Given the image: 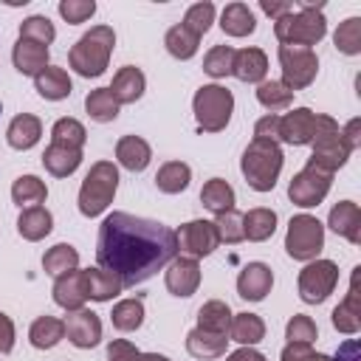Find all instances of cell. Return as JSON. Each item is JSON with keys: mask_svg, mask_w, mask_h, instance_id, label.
<instances>
[{"mask_svg": "<svg viewBox=\"0 0 361 361\" xmlns=\"http://www.w3.org/2000/svg\"><path fill=\"white\" fill-rule=\"evenodd\" d=\"M65 336H68V341L73 347L90 350V347H96L102 341V322H99V316L93 310H85V307L71 310L68 319H65Z\"/></svg>", "mask_w": 361, "mask_h": 361, "instance_id": "14", "label": "cell"}, {"mask_svg": "<svg viewBox=\"0 0 361 361\" xmlns=\"http://www.w3.org/2000/svg\"><path fill=\"white\" fill-rule=\"evenodd\" d=\"M51 228H54V217H51V212H48L45 206H28V209H23L20 217H17V231H20V237H25V240H31V243H37V240H42L45 234H51Z\"/></svg>", "mask_w": 361, "mask_h": 361, "instance_id": "26", "label": "cell"}, {"mask_svg": "<svg viewBox=\"0 0 361 361\" xmlns=\"http://www.w3.org/2000/svg\"><path fill=\"white\" fill-rule=\"evenodd\" d=\"M107 361H141V350H135L124 338H113L107 344Z\"/></svg>", "mask_w": 361, "mask_h": 361, "instance_id": "52", "label": "cell"}, {"mask_svg": "<svg viewBox=\"0 0 361 361\" xmlns=\"http://www.w3.org/2000/svg\"><path fill=\"white\" fill-rule=\"evenodd\" d=\"M192 107H195V118H197V127L203 133H220L226 130L228 118H231V110H234V96L228 87L223 85H203L195 99H192Z\"/></svg>", "mask_w": 361, "mask_h": 361, "instance_id": "7", "label": "cell"}, {"mask_svg": "<svg viewBox=\"0 0 361 361\" xmlns=\"http://www.w3.org/2000/svg\"><path fill=\"white\" fill-rule=\"evenodd\" d=\"M85 285H87V299L93 302H107L124 290V285L102 268H85Z\"/></svg>", "mask_w": 361, "mask_h": 361, "instance_id": "35", "label": "cell"}, {"mask_svg": "<svg viewBox=\"0 0 361 361\" xmlns=\"http://www.w3.org/2000/svg\"><path fill=\"white\" fill-rule=\"evenodd\" d=\"M282 361H333V358L310 350V344H285L282 347Z\"/></svg>", "mask_w": 361, "mask_h": 361, "instance_id": "51", "label": "cell"}, {"mask_svg": "<svg viewBox=\"0 0 361 361\" xmlns=\"http://www.w3.org/2000/svg\"><path fill=\"white\" fill-rule=\"evenodd\" d=\"M141 361H169V358L161 353H141Z\"/></svg>", "mask_w": 361, "mask_h": 361, "instance_id": "59", "label": "cell"}, {"mask_svg": "<svg viewBox=\"0 0 361 361\" xmlns=\"http://www.w3.org/2000/svg\"><path fill=\"white\" fill-rule=\"evenodd\" d=\"M240 169L245 175V183L254 192H271L276 186V178L282 172V149L276 141L254 138L240 161Z\"/></svg>", "mask_w": 361, "mask_h": 361, "instance_id": "4", "label": "cell"}, {"mask_svg": "<svg viewBox=\"0 0 361 361\" xmlns=\"http://www.w3.org/2000/svg\"><path fill=\"white\" fill-rule=\"evenodd\" d=\"M113 45H116L113 28L110 25H93L87 34H82L76 39V45L68 54V62L79 76H87V79L90 76H102L107 62H110Z\"/></svg>", "mask_w": 361, "mask_h": 361, "instance_id": "3", "label": "cell"}, {"mask_svg": "<svg viewBox=\"0 0 361 361\" xmlns=\"http://www.w3.org/2000/svg\"><path fill=\"white\" fill-rule=\"evenodd\" d=\"M220 28L228 34V37H248L254 34L257 28V20H254V11L245 6V3H228L220 14Z\"/></svg>", "mask_w": 361, "mask_h": 361, "instance_id": "27", "label": "cell"}, {"mask_svg": "<svg viewBox=\"0 0 361 361\" xmlns=\"http://www.w3.org/2000/svg\"><path fill=\"white\" fill-rule=\"evenodd\" d=\"M257 99H259L262 107H268L271 113H276V110H282V107H288L293 102V90H288L279 79H271V82H259Z\"/></svg>", "mask_w": 361, "mask_h": 361, "instance_id": "42", "label": "cell"}, {"mask_svg": "<svg viewBox=\"0 0 361 361\" xmlns=\"http://www.w3.org/2000/svg\"><path fill=\"white\" fill-rule=\"evenodd\" d=\"M324 3H310L302 0L299 11H288L279 20H274V34L282 45H293V48H310L316 45L324 34H327V23L322 14Z\"/></svg>", "mask_w": 361, "mask_h": 361, "instance_id": "2", "label": "cell"}, {"mask_svg": "<svg viewBox=\"0 0 361 361\" xmlns=\"http://www.w3.org/2000/svg\"><path fill=\"white\" fill-rule=\"evenodd\" d=\"M330 180L333 175L330 172H322L316 166H305L302 172H296L290 178V186H288V197L302 206V209H310V206H319L327 192H330Z\"/></svg>", "mask_w": 361, "mask_h": 361, "instance_id": "11", "label": "cell"}, {"mask_svg": "<svg viewBox=\"0 0 361 361\" xmlns=\"http://www.w3.org/2000/svg\"><path fill=\"white\" fill-rule=\"evenodd\" d=\"M20 37H23V39H34V42L48 45V42H54L56 31H54V25H51L48 17L34 14V17H25V20L20 23Z\"/></svg>", "mask_w": 361, "mask_h": 361, "instance_id": "46", "label": "cell"}, {"mask_svg": "<svg viewBox=\"0 0 361 361\" xmlns=\"http://www.w3.org/2000/svg\"><path fill=\"white\" fill-rule=\"evenodd\" d=\"M228 341H237L243 347H254L257 341L265 338V322L257 313H237L231 316V327H228Z\"/></svg>", "mask_w": 361, "mask_h": 361, "instance_id": "28", "label": "cell"}, {"mask_svg": "<svg viewBox=\"0 0 361 361\" xmlns=\"http://www.w3.org/2000/svg\"><path fill=\"white\" fill-rule=\"evenodd\" d=\"M200 203H203L209 212L223 214V212L234 209V189H231L223 178H212V180H206L203 189H200Z\"/></svg>", "mask_w": 361, "mask_h": 361, "instance_id": "37", "label": "cell"}, {"mask_svg": "<svg viewBox=\"0 0 361 361\" xmlns=\"http://www.w3.org/2000/svg\"><path fill=\"white\" fill-rule=\"evenodd\" d=\"M82 164V149L68 147V144H56L51 141V147L42 152V166L54 175V178H68L79 169Z\"/></svg>", "mask_w": 361, "mask_h": 361, "instance_id": "22", "label": "cell"}, {"mask_svg": "<svg viewBox=\"0 0 361 361\" xmlns=\"http://www.w3.org/2000/svg\"><path fill=\"white\" fill-rule=\"evenodd\" d=\"M200 285V265L192 257H175L166 268V290L172 296H192Z\"/></svg>", "mask_w": 361, "mask_h": 361, "instance_id": "16", "label": "cell"}, {"mask_svg": "<svg viewBox=\"0 0 361 361\" xmlns=\"http://www.w3.org/2000/svg\"><path fill=\"white\" fill-rule=\"evenodd\" d=\"M178 254V237L169 226L127 212H113L99 226L96 262L124 288L141 285L169 265Z\"/></svg>", "mask_w": 361, "mask_h": 361, "instance_id": "1", "label": "cell"}, {"mask_svg": "<svg viewBox=\"0 0 361 361\" xmlns=\"http://www.w3.org/2000/svg\"><path fill=\"white\" fill-rule=\"evenodd\" d=\"M228 361H265V355L257 353L254 347H240V350H234V353L228 355Z\"/></svg>", "mask_w": 361, "mask_h": 361, "instance_id": "58", "label": "cell"}, {"mask_svg": "<svg viewBox=\"0 0 361 361\" xmlns=\"http://www.w3.org/2000/svg\"><path fill=\"white\" fill-rule=\"evenodd\" d=\"M341 135H344V141L350 144V149H355V147H361V121H358V118H353V121H347V127L341 130Z\"/></svg>", "mask_w": 361, "mask_h": 361, "instance_id": "57", "label": "cell"}, {"mask_svg": "<svg viewBox=\"0 0 361 361\" xmlns=\"http://www.w3.org/2000/svg\"><path fill=\"white\" fill-rule=\"evenodd\" d=\"M212 23H214V6L206 0V3H195V6H189V11L183 14V28L186 31H192L195 37H203L209 28H212Z\"/></svg>", "mask_w": 361, "mask_h": 361, "instance_id": "44", "label": "cell"}, {"mask_svg": "<svg viewBox=\"0 0 361 361\" xmlns=\"http://www.w3.org/2000/svg\"><path fill=\"white\" fill-rule=\"evenodd\" d=\"M110 319H113V327L116 330H124V333L138 330L144 324V302L141 299H121L113 307Z\"/></svg>", "mask_w": 361, "mask_h": 361, "instance_id": "41", "label": "cell"}, {"mask_svg": "<svg viewBox=\"0 0 361 361\" xmlns=\"http://www.w3.org/2000/svg\"><path fill=\"white\" fill-rule=\"evenodd\" d=\"M11 59H14V68L23 76H39L48 68V45L20 37L14 51H11Z\"/></svg>", "mask_w": 361, "mask_h": 361, "instance_id": "18", "label": "cell"}, {"mask_svg": "<svg viewBox=\"0 0 361 361\" xmlns=\"http://www.w3.org/2000/svg\"><path fill=\"white\" fill-rule=\"evenodd\" d=\"M338 282V265L333 259H316L299 274V296L307 305H322Z\"/></svg>", "mask_w": 361, "mask_h": 361, "instance_id": "10", "label": "cell"}, {"mask_svg": "<svg viewBox=\"0 0 361 361\" xmlns=\"http://www.w3.org/2000/svg\"><path fill=\"white\" fill-rule=\"evenodd\" d=\"M316 322L310 319V316H302V313H296L290 322H288V327H285V336H288V344H313L316 341Z\"/></svg>", "mask_w": 361, "mask_h": 361, "instance_id": "49", "label": "cell"}, {"mask_svg": "<svg viewBox=\"0 0 361 361\" xmlns=\"http://www.w3.org/2000/svg\"><path fill=\"white\" fill-rule=\"evenodd\" d=\"M28 338L37 350H51L65 338V322H59L54 316H39V319H34Z\"/></svg>", "mask_w": 361, "mask_h": 361, "instance_id": "36", "label": "cell"}, {"mask_svg": "<svg viewBox=\"0 0 361 361\" xmlns=\"http://www.w3.org/2000/svg\"><path fill=\"white\" fill-rule=\"evenodd\" d=\"M226 344H228V336H217V333H206L200 327L189 330L186 336V350L195 355V358H217L226 353Z\"/></svg>", "mask_w": 361, "mask_h": 361, "instance_id": "33", "label": "cell"}, {"mask_svg": "<svg viewBox=\"0 0 361 361\" xmlns=\"http://www.w3.org/2000/svg\"><path fill=\"white\" fill-rule=\"evenodd\" d=\"M231 65H234V48L231 45H214L206 59H203V71L214 79H223L231 73Z\"/></svg>", "mask_w": 361, "mask_h": 361, "instance_id": "45", "label": "cell"}, {"mask_svg": "<svg viewBox=\"0 0 361 361\" xmlns=\"http://www.w3.org/2000/svg\"><path fill=\"white\" fill-rule=\"evenodd\" d=\"M144 85H147L144 73H141L135 65H124V68L116 71L113 85H110L107 90L113 93V99H116L118 104H133V102H138V99L144 96Z\"/></svg>", "mask_w": 361, "mask_h": 361, "instance_id": "21", "label": "cell"}, {"mask_svg": "<svg viewBox=\"0 0 361 361\" xmlns=\"http://www.w3.org/2000/svg\"><path fill=\"white\" fill-rule=\"evenodd\" d=\"M324 248V226L313 214H296L288 223L285 234V251L293 259H316V254Z\"/></svg>", "mask_w": 361, "mask_h": 361, "instance_id": "8", "label": "cell"}, {"mask_svg": "<svg viewBox=\"0 0 361 361\" xmlns=\"http://www.w3.org/2000/svg\"><path fill=\"white\" fill-rule=\"evenodd\" d=\"M350 144L344 141L338 121H333L330 116L319 113V124H316V138H313V155L307 158V166H316L322 172H336L338 166L347 164L350 158Z\"/></svg>", "mask_w": 361, "mask_h": 361, "instance_id": "6", "label": "cell"}, {"mask_svg": "<svg viewBox=\"0 0 361 361\" xmlns=\"http://www.w3.org/2000/svg\"><path fill=\"white\" fill-rule=\"evenodd\" d=\"M189 180H192V169H189V164H183V161H166V164L158 169V175H155V186H158L164 195H178V192H183V189L189 186Z\"/></svg>", "mask_w": 361, "mask_h": 361, "instance_id": "34", "label": "cell"}, {"mask_svg": "<svg viewBox=\"0 0 361 361\" xmlns=\"http://www.w3.org/2000/svg\"><path fill=\"white\" fill-rule=\"evenodd\" d=\"M327 226H330L336 234H341L344 240H350L353 245H358V243H361V209H358V203H353V200L336 203V206L330 209Z\"/></svg>", "mask_w": 361, "mask_h": 361, "instance_id": "19", "label": "cell"}, {"mask_svg": "<svg viewBox=\"0 0 361 361\" xmlns=\"http://www.w3.org/2000/svg\"><path fill=\"white\" fill-rule=\"evenodd\" d=\"M336 48L347 56H355L361 51V17H350L344 20L338 28H336V37H333Z\"/></svg>", "mask_w": 361, "mask_h": 361, "instance_id": "43", "label": "cell"}, {"mask_svg": "<svg viewBox=\"0 0 361 361\" xmlns=\"http://www.w3.org/2000/svg\"><path fill=\"white\" fill-rule=\"evenodd\" d=\"M39 135H42V121L31 113L14 116L11 124H8V133H6V138L14 149H31L39 141Z\"/></svg>", "mask_w": 361, "mask_h": 361, "instance_id": "25", "label": "cell"}, {"mask_svg": "<svg viewBox=\"0 0 361 361\" xmlns=\"http://www.w3.org/2000/svg\"><path fill=\"white\" fill-rule=\"evenodd\" d=\"M279 65H282V85L293 93L305 90L319 73V56L313 54V48L279 45Z\"/></svg>", "mask_w": 361, "mask_h": 361, "instance_id": "9", "label": "cell"}, {"mask_svg": "<svg viewBox=\"0 0 361 361\" xmlns=\"http://www.w3.org/2000/svg\"><path fill=\"white\" fill-rule=\"evenodd\" d=\"M116 189H118V169L110 161H96L90 166V172L85 175V180H82V189H79V212L85 217L102 214L113 203Z\"/></svg>", "mask_w": 361, "mask_h": 361, "instance_id": "5", "label": "cell"}, {"mask_svg": "<svg viewBox=\"0 0 361 361\" xmlns=\"http://www.w3.org/2000/svg\"><path fill=\"white\" fill-rule=\"evenodd\" d=\"M48 197V189H45V183L37 178V175H23V178H17L14 180V186H11V200L23 209H28V206H39L42 200Z\"/></svg>", "mask_w": 361, "mask_h": 361, "instance_id": "39", "label": "cell"}, {"mask_svg": "<svg viewBox=\"0 0 361 361\" xmlns=\"http://www.w3.org/2000/svg\"><path fill=\"white\" fill-rule=\"evenodd\" d=\"M14 347V322L0 310V353H11Z\"/></svg>", "mask_w": 361, "mask_h": 361, "instance_id": "54", "label": "cell"}, {"mask_svg": "<svg viewBox=\"0 0 361 361\" xmlns=\"http://www.w3.org/2000/svg\"><path fill=\"white\" fill-rule=\"evenodd\" d=\"M214 228H217L220 243H240V240H245V234H243V214L234 212V209L217 214Z\"/></svg>", "mask_w": 361, "mask_h": 361, "instance_id": "48", "label": "cell"}, {"mask_svg": "<svg viewBox=\"0 0 361 361\" xmlns=\"http://www.w3.org/2000/svg\"><path fill=\"white\" fill-rule=\"evenodd\" d=\"M85 110H87V116H90L93 121L107 124V121H113V118L118 116V102L113 99V93H110L107 87H96V90L87 93Z\"/></svg>", "mask_w": 361, "mask_h": 361, "instance_id": "38", "label": "cell"}, {"mask_svg": "<svg viewBox=\"0 0 361 361\" xmlns=\"http://www.w3.org/2000/svg\"><path fill=\"white\" fill-rule=\"evenodd\" d=\"M54 302L59 307H65L68 313L71 310H79L85 302H87V285H85V271H71L65 276H59L54 282Z\"/></svg>", "mask_w": 361, "mask_h": 361, "instance_id": "20", "label": "cell"}, {"mask_svg": "<svg viewBox=\"0 0 361 361\" xmlns=\"http://www.w3.org/2000/svg\"><path fill=\"white\" fill-rule=\"evenodd\" d=\"M316 124H319V113H313L307 107H296L288 116H279V135H276V141H285V144H293V147L313 144Z\"/></svg>", "mask_w": 361, "mask_h": 361, "instance_id": "13", "label": "cell"}, {"mask_svg": "<svg viewBox=\"0 0 361 361\" xmlns=\"http://www.w3.org/2000/svg\"><path fill=\"white\" fill-rule=\"evenodd\" d=\"M34 85H37V93L48 102H59L71 93V76L62 68H54V65H48L39 76H34Z\"/></svg>", "mask_w": 361, "mask_h": 361, "instance_id": "31", "label": "cell"}, {"mask_svg": "<svg viewBox=\"0 0 361 361\" xmlns=\"http://www.w3.org/2000/svg\"><path fill=\"white\" fill-rule=\"evenodd\" d=\"M274 271L265 262H248L237 276V293L248 302H262L271 293Z\"/></svg>", "mask_w": 361, "mask_h": 361, "instance_id": "17", "label": "cell"}, {"mask_svg": "<svg viewBox=\"0 0 361 361\" xmlns=\"http://www.w3.org/2000/svg\"><path fill=\"white\" fill-rule=\"evenodd\" d=\"M276 231V212L274 209H251L243 214V234L251 243H262Z\"/></svg>", "mask_w": 361, "mask_h": 361, "instance_id": "30", "label": "cell"}, {"mask_svg": "<svg viewBox=\"0 0 361 361\" xmlns=\"http://www.w3.org/2000/svg\"><path fill=\"white\" fill-rule=\"evenodd\" d=\"M76 265H79V251H76L73 245H68V243H56V245L48 248L45 257H42V268H45V274H51L54 279H59V276L76 271Z\"/></svg>", "mask_w": 361, "mask_h": 361, "instance_id": "32", "label": "cell"}, {"mask_svg": "<svg viewBox=\"0 0 361 361\" xmlns=\"http://www.w3.org/2000/svg\"><path fill=\"white\" fill-rule=\"evenodd\" d=\"M116 158H118V164H121L124 169H130V172H144L147 164H149V158H152V149H149V144H147L144 138H138V135H124V138H118V144H116Z\"/></svg>", "mask_w": 361, "mask_h": 361, "instance_id": "24", "label": "cell"}, {"mask_svg": "<svg viewBox=\"0 0 361 361\" xmlns=\"http://www.w3.org/2000/svg\"><path fill=\"white\" fill-rule=\"evenodd\" d=\"M164 45L166 51L175 56V59H192L197 54V45H200V37H195L192 31H186L183 25H172L164 37Z\"/></svg>", "mask_w": 361, "mask_h": 361, "instance_id": "40", "label": "cell"}, {"mask_svg": "<svg viewBox=\"0 0 361 361\" xmlns=\"http://www.w3.org/2000/svg\"><path fill=\"white\" fill-rule=\"evenodd\" d=\"M175 237H178V248L183 251V257H192V259L209 257L220 245L217 228L209 220H189L180 226V231H175Z\"/></svg>", "mask_w": 361, "mask_h": 361, "instance_id": "12", "label": "cell"}, {"mask_svg": "<svg viewBox=\"0 0 361 361\" xmlns=\"http://www.w3.org/2000/svg\"><path fill=\"white\" fill-rule=\"evenodd\" d=\"M231 310L226 302L220 299H212L206 305H200L197 310V327L206 330V333H217V336H228V327H231Z\"/></svg>", "mask_w": 361, "mask_h": 361, "instance_id": "29", "label": "cell"}, {"mask_svg": "<svg viewBox=\"0 0 361 361\" xmlns=\"http://www.w3.org/2000/svg\"><path fill=\"white\" fill-rule=\"evenodd\" d=\"M276 135H279V116H276V113H268V116H262V118L257 121V127H254V138L276 141Z\"/></svg>", "mask_w": 361, "mask_h": 361, "instance_id": "53", "label": "cell"}, {"mask_svg": "<svg viewBox=\"0 0 361 361\" xmlns=\"http://www.w3.org/2000/svg\"><path fill=\"white\" fill-rule=\"evenodd\" d=\"M333 361H361V347H358V341H355V338L344 341V344L338 347V353H336Z\"/></svg>", "mask_w": 361, "mask_h": 361, "instance_id": "56", "label": "cell"}, {"mask_svg": "<svg viewBox=\"0 0 361 361\" xmlns=\"http://www.w3.org/2000/svg\"><path fill=\"white\" fill-rule=\"evenodd\" d=\"M85 127L76 121V118H59L56 124H54V130H51V141H56V144H68V147H76V149H82V144H85Z\"/></svg>", "mask_w": 361, "mask_h": 361, "instance_id": "47", "label": "cell"}, {"mask_svg": "<svg viewBox=\"0 0 361 361\" xmlns=\"http://www.w3.org/2000/svg\"><path fill=\"white\" fill-rule=\"evenodd\" d=\"M358 282H361V265L353 268L350 290H347L344 302L333 310V327L338 333H347V336H355L361 330V293H358Z\"/></svg>", "mask_w": 361, "mask_h": 361, "instance_id": "15", "label": "cell"}, {"mask_svg": "<svg viewBox=\"0 0 361 361\" xmlns=\"http://www.w3.org/2000/svg\"><path fill=\"white\" fill-rule=\"evenodd\" d=\"M59 14L68 20V23H85L87 17L96 14V3L93 0H62L59 3Z\"/></svg>", "mask_w": 361, "mask_h": 361, "instance_id": "50", "label": "cell"}, {"mask_svg": "<svg viewBox=\"0 0 361 361\" xmlns=\"http://www.w3.org/2000/svg\"><path fill=\"white\" fill-rule=\"evenodd\" d=\"M231 73H234L240 82H265V73H268V56H265L259 48H243V51H234Z\"/></svg>", "mask_w": 361, "mask_h": 361, "instance_id": "23", "label": "cell"}, {"mask_svg": "<svg viewBox=\"0 0 361 361\" xmlns=\"http://www.w3.org/2000/svg\"><path fill=\"white\" fill-rule=\"evenodd\" d=\"M259 8H262L268 17H274V20H279L282 14L293 11V6H290L288 0H259Z\"/></svg>", "mask_w": 361, "mask_h": 361, "instance_id": "55", "label": "cell"}]
</instances>
